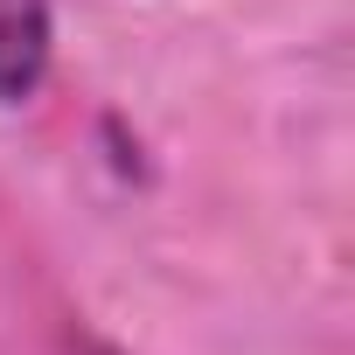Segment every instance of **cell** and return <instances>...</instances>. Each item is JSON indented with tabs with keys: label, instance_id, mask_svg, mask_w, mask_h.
<instances>
[{
	"label": "cell",
	"instance_id": "obj_1",
	"mask_svg": "<svg viewBox=\"0 0 355 355\" xmlns=\"http://www.w3.org/2000/svg\"><path fill=\"white\" fill-rule=\"evenodd\" d=\"M49 77V0H0V105H28Z\"/></svg>",
	"mask_w": 355,
	"mask_h": 355
},
{
	"label": "cell",
	"instance_id": "obj_2",
	"mask_svg": "<svg viewBox=\"0 0 355 355\" xmlns=\"http://www.w3.org/2000/svg\"><path fill=\"white\" fill-rule=\"evenodd\" d=\"M77 355H119V348H105V341H91V334H84V341H77Z\"/></svg>",
	"mask_w": 355,
	"mask_h": 355
}]
</instances>
